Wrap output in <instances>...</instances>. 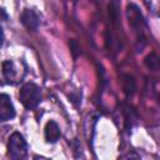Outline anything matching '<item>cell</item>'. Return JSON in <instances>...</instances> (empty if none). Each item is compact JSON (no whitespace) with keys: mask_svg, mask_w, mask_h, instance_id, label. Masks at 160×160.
Listing matches in <instances>:
<instances>
[{"mask_svg":"<svg viewBox=\"0 0 160 160\" xmlns=\"http://www.w3.org/2000/svg\"><path fill=\"white\" fill-rule=\"evenodd\" d=\"M34 160H49V159H46V158H44V156H35Z\"/></svg>","mask_w":160,"mask_h":160,"instance_id":"4fadbf2b","label":"cell"},{"mask_svg":"<svg viewBox=\"0 0 160 160\" xmlns=\"http://www.w3.org/2000/svg\"><path fill=\"white\" fill-rule=\"evenodd\" d=\"M159 15H160V12H159Z\"/></svg>","mask_w":160,"mask_h":160,"instance_id":"5bb4252c","label":"cell"},{"mask_svg":"<svg viewBox=\"0 0 160 160\" xmlns=\"http://www.w3.org/2000/svg\"><path fill=\"white\" fill-rule=\"evenodd\" d=\"M19 99L25 109H35L41 101V90L36 84L28 82L22 85L19 92Z\"/></svg>","mask_w":160,"mask_h":160,"instance_id":"6da1fadb","label":"cell"},{"mask_svg":"<svg viewBox=\"0 0 160 160\" xmlns=\"http://www.w3.org/2000/svg\"><path fill=\"white\" fill-rule=\"evenodd\" d=\"M15 116V108L11 102V99L6 94H1L0 96V120L8 121Z\"/></svg>","mask_w":160,"mask_h":160,"instance_id":"8992f818","label":"cell"},{"mask_svg":"<svg viewBox=\"0 0 160 160\" xmlns=\"http://www.w3.org/2000/svg\"><path fill=\"white\" fill-rule=\"evenodd\" d=\"M70 49H71L72 56L74 58H78V55L80 54V46L78 45V42L75 40H70Z\"/></svg>","mask_w":160,"mask_h":160,"instance_id":"30bf717a","label":"cell"},{"mask_svg":"<svg viewBox=\"0 0 160 160\" xmlns=\"http://www.w3.org/2000/svg\"><path fill=\"white\" fill-rule=\"evenodd\" d=\"M126 14H128L130 25L136 31H141L142 30V26L145 25V22H144V18H142L139 8L135 4H128V6H126Z\"/></svg>","mask_w":160,"mask_h":160,"instance_id":"5b68a950","label":"cell"},{"mask_svg":"<svg viewBox=\"0 0 160 160\" xmlns=\"http://www.w3.org/2000/svg\"><path fill=\"white\" fill-rule=\"evenodd\" d=\"M0 12H1V15H2V20H5V19H6V14H5V10H4L2 8L0 9Z\"/></svg>","mask_w":160,"mask_h":160,"instance_id":"7c38bea8","label":"cell"},{"mask_svg":"<svg viewBox=\"0 0 160 160\" xmlns=\"http://www.w3.org/2000/svg\"><path fill=\"white\" fill-rule=\"evenodd\" d=\"M44 135H45V140H46V142H50V144L56 142V141L60 139V136H61L59 125H58L55 121H52V120L48 121L46 125H45Z\"/></svg>","mask_w":160,"mask_h":160,"instance_id":"52a82bcc","label":"cell"},{"mask_svg":"<svg viewBox=\"0 0 160 160\" xmlns=\"http://www.w3.org/2000/svg\"><path fill=\"white\" fill-rule=\"evenodd\" d=\"M144 61H145V65H146L148 69H150V70H152V71L160 70V58H159L156 54H154V52L149 54V55L145 58Z\"/></svg>","mask_w":160,"mask_h":160,"instance_id":"ba28073f","label":"cell"},{"mask_svg":"<svg viewBox=\"0 0 160 160\" xmlns=\"http://www.w3.org/2000/svg\"><path fill=\"white\" fill-rule=\"evenodd\" d=\"M20 21L30 31H36L40 25V18L32 9H24L20 14Z\"/></svg>","mask_w":160,"mask_h":160,"instance_id":"277c9868","label":"cell"},{"mask_svg":"<svg viewBox=\"0 0 160 160\" xmlns=\"http://www.w3.org/2000/svg\"><path fill=\"white\" fill-rule=\"evenodd\" d=\"M109 14L111 15L112 21H116V8H115V4H110L109 5Z\"/></svg>","mask_w":160,"mask_h":160,"instance_id":"8fae6325","label":"cell"},{"mask_svg":"<svg viewBox=\"0 0 160 160\" xmlns=\"http://www.w3.org/2000/svg\"><path fill=\"white\" fill-rule=\"evenodd\" d=\"M124 91L126 92V95H132L135 89H136V84L132 76L130 75H125L124 76Z\"/></svg>","mask_w":160,"mask_h":160,"instance_id":"9c48e42d","label":"cell"},{"mask_svg":"<svg viewBox=\"0 0 160 160\" xmlns=\"http://www.w3.org/2000/svg\"><path fill=\"white\" fill-rule=\"evenodd\" d=\"M2 78L8 84H16L24 76V70L20 69V65L12 60H5L1 65Z\"/></svg>","mask_w":160,"mask_h":160,"instance_id":"3957f363","label":"cell"},{"mask_svg":"<svg viewBox=\"0 0 160 160\" xmlns=\"http://www.w3.org/2000/svg\"><path fill=\"white\" fill-rule=\"evenodd\" d=\"M28 154V145L24 136L15 131L10 135L8 141V156L11 160H24Z\"/></svg>","mask_w":160,"mask_h":160,"instance_id":"7a4b0ae2","label":"cell"}]
</instances>
